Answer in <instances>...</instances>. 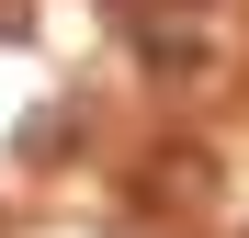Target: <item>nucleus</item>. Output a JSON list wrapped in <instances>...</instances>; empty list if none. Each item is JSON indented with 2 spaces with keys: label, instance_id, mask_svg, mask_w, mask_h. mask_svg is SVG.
Masks as SVG:
<instances>
[{
  "label": "nucleus",
  "instance_id": "nucleus-1",
  "mask_svg": "<svg viewBox=\"0 0 249 238\" xmlns=\"http://www.w3.org/2000/svg\"><path fill=\"white\" fill-rule=\"evenodd\" d=\"M136 57L159 79H181V68H215V46H204V23L193 12H136Z\"/></svg>",
  "mask_w": 249,
  "mask_h": 238
},
{
  "label": "nucleus",
  "instance_id": "nucleus-2",
  "mask_svg": "<svg viewBox=\"0 0 249 238\" xmlns=\"http://www.w3.org/2000/svg\"><path fill=\"white\" fill-rule=\"evenodd\" d=\"M136 12H204V0H136Z\"/></svg>",
  "mask_w": 249,
  "mask_h": 238
}]
</instances>
